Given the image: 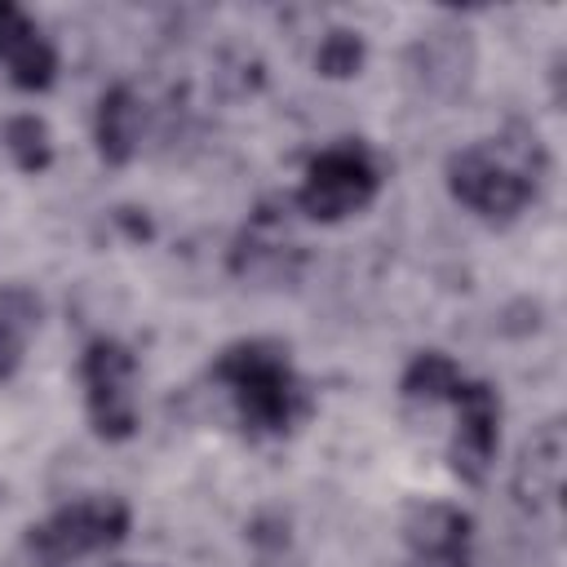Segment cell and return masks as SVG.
<instances>
[{"label":"cell","instance_id":"cell-1","mask_svg":"<svg viewBox=\"0 0 567 567\" xmlns=\"http://www.w3.org/2000/svg\"><path fill=\"white\" fill-rule=\"evenodd\" d=\"M213 377L221 385H230L239 421L252 434H288L315 412L310 390L292 372L284 341H270V337L235 341V346H226L217 354Z\"/></svg>","mask_w":567,"mask_h":567},{"label":"cell","instance_id":"cell-2","mask_svg":"<svg viewBox=\"0 0 567 567\" xmlns=\"http://www.w3.org/2000/svg\"><path fill=\"white\" fill-rule=\"evenodd\" d=\"M545 173V151L536 133L518 128L492 146H465L447 159V190L456 204L474 208L487 221H509L536 199Z\"/></svg>","mask_w":567,"mask_h":567},{"label":"cell","instance_id":"cell-3","mask_svg":"<svg viewBox=\"0 0 567 567\" xmlns=\"http://www.w3.org/2000/svg\"><path fill=\"white\" fill-rule=\"evenodd\" d=\"M133 514L120 496H84L75 505L53 509L44 523H31L22 532V554L31 567H71L84 554L111 549L128 536Z\"/></svg>","mask_w":567,"mask_h":567},{"label":"cell","instance_id":"cell-4","mask_svg":"<svg viewBox=\"0 0 567 567\" xmlns=\"http://www.w3.org/2000/svg\"><path fill=\"white\" fill-rule=\"evenodd\" d=\"M377 186H381V177H377L372 155L354 142H341V146H328L323 155L310 159L306 182H301L292 204L310 221H341V217L363 213L377 199Z\"/></svg>","mask_w":567,"mask_h":567},{"label":"cell","instance_id":"cell-5","mask_svg":"<svg viewBox=\"0 0 567 567\" xmlns=\"http://www.w3.org/2000/svg\"><path fill=\"white\" fill-rule=\"evenodd\" d=\"M133 354L128 346H120L115 337H97L89 341L84 359H80V377H84V403H89V425L97 439L106 443H124L137 434V408H133Z\"/></svg>","mask_w":567,"mask_h":567},{"label":"cell","instance_id":"cell-6","mask_svg":"<svg viewBox=\"0 0 567 567\" xmlns=\"http://www.w3.org/2000/svg\"><path fill=\"white\" fill-rule=\"evenodd\" d=\"M447 403L456 408V434H452L447 461L465 483H483L496 461V443H501V394L487 381L461 377Z\"/></svg>","mask_w":567,"mask_h":567},{"label":"cell","instance_id":"cell-7","mask_svg":"<svg viewBox=\"0 0 567 567\" xmlns=\"http://www.w3.org/2000/svg\"><path fill=\"white\" fill-rule=\"evenodd\" d=\"M288 204H261L230 248V270L244 279H292L301 244L288 230Z\"/></svg>","mask_w":567,"mask_h":567},{"label":"cell","instance_id":"cell-8","mask_svg":"<svg viewBox=\"0 0 567 567\" xmlns=\"http://www.w3.org/2000/svg\"><path fill=\"white\" fill-rule=\"evenodd\" d=\"M403 540L421 567H470L474 518L447 501H421L403 518Z\"/></svg>","mask_w":567,"mask_h":567},{"label":"cell","instance_id":"cell-9","mask_svg":"<svg viewBox=\"0 0 567 567\" xmlns=\"http://www.w3.org/2000/svg\"><path fill=\"white\" fill-rule=\"evenodd\" d=\"M509 487H514V501L532 514H545L558 505V487H563V421L558 416L532 430V439L523 443L514 461Z\"/></svg>","mask_w":567,"mask_h":567},{"label":"cell","instance_id":"cell-10","mask_svg":"<svg viewBox=\"0 0 567 567\" xmlns=\"http://www.w3.org/2000/svg\"><path fill=\"white\" fill-rule=\"evenodd\" d=\"M137 137H142V106H137V93H133L128 84H111V89L97 97V115H93L97 155L120 168V164L133 159Z\"/></svg>","mask_w":567,"mask_h":567},{"label":"cell","instance_id":"cell-11","mask_svg":"<svg viewBox=\"0 0 567 567\" xmlns=\"http://www.w3.org/2000/svg\"><path fill=\"white\" fill-rule=\"evenodd\" d=\"M456 385H461V368L443 350L412 354V363L403 368V381H399L408 403H443V399H452Z\"/></svg>","mask_w":567,"mask_h":567},{"label":"cell","instance_id":"cell-12","mask_svg":"<svg viewBox=\"0 0 567 567\" xmlns=\"http://www.w3.org/2000/svg\"><path fill=\"white\" fill-rule=\"evenodd\" d=\"M461 35H465V31H430V35L416 44V53L425 58V80H430V84H439L443 75H447V89L465 84L474 53H470V40H461Z\"/></svg>","mask_w":567,"mask_h":567},{"label":"cell","instance_id":"cell-13","mask_svg":"<svg viewBox=\"0 0 567 567\" xmlns=\"http://www.w3.org/2000/svg\"><path fill=\"white\" fill-rule=\"evenodd\" d=\"M4 146H9V155H13V164L22 173H44L53 164V133L31 111H22V115H13L4 124Z\"/></svg>","mask_w":567,"mask_h":567},{"label":"cell","instance_id":"cell-14","mask_svg":"<svg viewBox=\"0 0 567 567\" xmlns=\"http://www.w3.org/2000/svg\"><path fill=\"white\" fill-rule=\"evenodd\" d=\"M363 58H368L363 35L350 31V27H332L315 49V71L328 75V80H350V75L363 71Z\"/></svg>","mask_w":567,"mask_h":567},{"label":"cell","instance_id":"cell-15","mask_svg":"<svg viewBox=\"0 0 567 567\" xmlns=\"http://www.w3.org/2000/svg\"><path fill=\"white\" fill-rule=\"evenodd\" d=\"M53 75H58V53H53V44H49L40 31H35L31 40H22V44L9 53V80H13L18 89L40 93V89L53 84Z\"/></svg>","mask_w":567,"mask_h":567},{"label":"cell","instance_id":"cell-16","mask_svg":"<svg viewBox=\"0 0 567 567\" xmlns=\"http://www.w3.org/2000/svg\"><path fill=\"white\" fill-rule=\"evenodd\" d=\"M40 315H44V306L27 284H4L0 288V328H9L13 337L27 341L40 328Z\"/></svg>","mask_w":567,"mask_h":567},{"label":"cell","instance_id":"cell-17","mask_svg":"<svg viewBox=\"0 0 567 567\" xmlns=\"http://www.w3.org/2000/svg\"><path fill=\"white\" fill-rule=\"evenodd\" d=\"M248 545L261 549V554H279V549H288V514H279V509H261V514H252V523H248Z\"/></svg>","mask_w":567,"mask_h":567},{"label":"cell","instance_id":"cell-18","mask_svg":"<svg viewBox=\"0 0 567 567\" xmlns=\"http://www.w3.org/2000/svg\"><path fill=\"white\" fill-rule=\"evenodd\" d=\"M35 35V22L18 9V4H9V0H0V58H9L22 40H31Z\"/></svg>","mask_w":567,"mask_h":567},{"label":"cell","instance_id":"cell-19","mask_svg":"<svg viewBox=\"0 0 567 567\" xmlns=\"http://www.w3.org/2000/svg\"><path fill=\"white\" fill-rule=\"evenodd\" d=\"M22 346H27L22 337H13L9 328H0V381L18 372V363H22Z\"/></svg>","mask_w":567,"mask_h":567},{"label":"cell","instance_id":"cell-20","mask_svg":"<svg viewBox=\"0 0 567 567\" xmlns=\"http://www.w3.org/2000/svg\"><path fill=\"white\" fill-rule=\"evenodd\" d=\"M115 221L124 226V235H128V239H146V235H151V221H146V217H137V208H115Z\"/></svg>","mask_w":567,"mask_h":567},{"label":"cell","instance_id":"cell-21","mask_svg":"<svg viewBox=\"0 0 567 567\" xmlns=\"http://www.w3.org/2000/svg\"><path fill=\"white\" fill-rule=\"evenodd\" d=\"M0 505H4V483H0Z\"/></svg>","mask_w":567,"mask_h":567},{"label":"cell","instance_id":"cell-22","mask_svg":"<svg viewBox=\"0 0 567 567\" xmlns=\"http://www.w3.org/2000/svg\"><path fill=\"white\" fill-rule=\"evenodd\" d=\"M120 567H128V563H120Z\"/></svg>","mask_w":567,"mask_h":567}]
</instances>
